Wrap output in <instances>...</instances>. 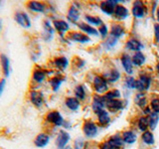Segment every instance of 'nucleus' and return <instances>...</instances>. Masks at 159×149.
Returning <instances> with one entry per match:
<instances>
[{
    "label": "nucleus",
    "mask_w": 159,
    "mask_h": 149,
    "mask_svg": "<svg viewBox=\"0 0 159 149\" xmlns=\"http://www.w3.org/2000/svg\"><path fill=\"white\" fill-rule=\"evenodd\" d=\"M152 83V77L150 74H148L146 73L140 74H139L138 79H136V86L135 88L139 93H144L147 89H149Z\"/></svg>",
    "instance_id": "1"
},
{
    "label": "nucleus",
    "mask_w": 159,
    "mask_h": 149,
    "mask_svg": "<svg viewBox=\"0 0 159 149\" xmlns=\"http://www.w3.org/2000/svg\"><path fill=\"white\" fill-rule=\"evenodd\" d=\"M83 132L84 134V136L88 138L96 137L98 133V124L94 121H93L92 119H87L83 123Z\"/></svg>",
    "instance_id": "2"
},
{
    "label": "nucleus",
    "mask_w": 159,
    "mask_h": 149,
    "mask_svg": "<svg viewBox=\"0 0 159 149\" xmlns=\"http://www.w3.org/2000/svg\"><path fill=\"white\" fill-rule=\"evenodd\" d=\"M93 84L97 93H104L108 92V82L103 76H96L93 78Z\"/></svg>",
    "instance_id": "3"
},
{
    "label": "nucleus",
    "mask_w": 159,
    "mask_h": 149,
    "mask_svg": "<svg viewBox=\"0 0 159 149\" xmlns=\"http://www.w3.org/2000/svg\"><path fill=\"white\" fill-rule=\"evenodd\" d=\"M146 5L143 1H140V0H137V1H134L132 4V9H131V13L133 15L134 18L136 19H140L143 18L146 15Z\"/></svg>",
    "instance_id": "4"
},
{
    "label": "nucleus",
    "mask_w": 159,
    "mask_h": 149,
    "mask_svg": "<svg viewBox=\"0 0 159 149\" xmlns=\"http://www.w3.org/2000/svg\"><path fill=\"white\" fill-rule=\"evenodd\" d=\"M46 120L50 123L54 124L55 126H62L65 122L62 114L58 111H52L48 112V114L46 115Z\"/></svg>",
    "instance_id": "5"
},
{
    "label": "nucleus",
    "mask_w": 159,
    "mask_h": 149,
    "mask_svg": "<svg viewBox=\"0 0 159 149\" xmlns=\"http://www.w3.org/2000/svg\"><path fill=\"white\" fill-rule=\"evenodd\" d=\"M107 107V101L104 99L103 96H94L93 102H92V108L94 111V113H98V111H102V109H106Z\"/></svg>",
    "instance_id": "6"
},
{
    "label": "nucleus",
    "mask_w": 159,
    "mask_h": 149,
    "mask_svg": "<svg viewBox=\"0 0 159 149\" xmlns=\"http://www.w3.org/2000/svg\"><path fill=\"white\" fill-rule=\"evenodd\" d=\"M97 116H98V125L102 127H107L111 122V115H109V112L107 111V109H102V111H98L97 113Z\"/></svg>",
    "instance_id": "7"
},
{
    "label": "nucleus",
    "mask_w": 159,
    "mask_h": 149,
    "mask_svg": "<svg viewBox=\"0 0 159 149\" xmlns=\"http://www.w3.org/2000/svg\"><path fill=\"white\" fill-rule=\"evenodd\" d=\"M30 101L35 106L40 108L44 104V94L39 91H31L29 94Z\"/></svg>",
    "instance_id": "8"
},
{
    "label": "nucleus",
    "mask_w": 159,
    "mask_h": 149,
    "mask_svg": "<svg viewBox=\"0 0 159 149\" xmlns=\"http://www.w3.org/2000/svg\"><path fill=\"white\" fill-rule=\"evenodd\" d=\"M120 62H121V65H122V68L123 70L125 71V73L128 74V76H130V74H133V64H132V59L131 57L129 56L127 54H123L121 58H120Z\"/></svg>",
    "instance_id": "9"
},
{
    "label": "nucleus",
    "mask_w": 159,
    "mask_h": 149,
    "mask_svg": "<svg viewBox=\"0 0 159 149\" xmlns=\"http://www.w3.org/2000/svg\"><path fill=\"white\" fill-rule=\"evenodd\" d=\"M117 5V1H112V0H107V1H102L99 4V8L102 11L107 15H113L114 10Z\"/></svg>",
    "instance_id": "10"
},
{
    "label": "nucleus",
    "mask_w": 159,
    "mask_h": 149,
    "mask_svg": "<svg viewBox=\"0 0 159 149\" xmlns=\"http://www.w3.org/2000/svg\"><path fill=\"white\" fill-rule=\"evenodd\" d=\"M70 140V134L65 130H60L57 136L56 145L58 149H65Z\"/></svg>",
    "instance_id": "11"
},
{
    "label": "nucleus",
    "mask_w": 159,
    "mask_h": 149,
    "mask_svg": "<svg viewBox=\"0 0 159 149\" xmlns=\"http://www.w3.org/2000/svg\"><path fill=\"white\" fill-rule=\"evenodd\" d=\"M125 48L129 51H134V52H141V50L144 48V45L139 41L138 39L135 38H130L126 41Z\"/></svg>",
    "instance_id": "12"
},
{
    "label": "nucleus",
    "mask_w": 159,
    "mask_h": 149,
    "mask_svg": "<svg viewBox=\"0 0 159 149\" xmlns=\"http://www.w3.org/2000/svg\"><path fill=\"white\" fill-rule=\"evenodd\" d=\"M14 18L20 26H22L24 28H29L31 26V20H30L29 16L25 12H22V11L16 12Z\"/></svg>",
    "instance_id": "13"
},
{
    "label": "nucleus",
    "mask_w": 159,
    "mask_h": 149,
    "mask_svg": "<svg viewBox=\"0 0 159 149\" xmlns=\"http://www.w3.org/2000/svg\"><path fill=\"white\" fill-rule=\"evenodd\" d=\"M68 38L71 40V41L82 43V44L89 43V41H91L89 36H88L87 34L81 33V32H71L68 35Z\"/></svg>",
    "instance_id": "14"
},
{
    "label": "nucleus",
    "mask_w": 159,
    "mask_h": 149,
    "mask_svg": "<svg viewBox=\"0 0 159 149\" xmlns=\"http://www.w3.org/2000/svg\"><path fill=\"white\" fill-rule=\"evenodd\" d=\"M129 16V11L128 9L123 6L121 4H117L116 10H114L113 13V17L116 20H119V21H122V20H125L127 17Z\"/></svg>",
    "instance_id": "15"
},
{
    "label": "nucleus",
    "mask_w": 159,
    "mask_h": 149,
    "mask_svg": "<svg viewBox=\"0 0 159 149\" xmlns=\"http://www.w3.org/2000/svg\"><path fill=\"white\" fill-rule=\"evenodd\" d=\"M125 106V104L120 99H112V101L107 102V108L109 112H117Z\"/></svg>",
    "instance_id": "16"
},
{
    "label": "nucleus",
    "mask_w": 159,
    "mask_h": 149,
    "mask_svg": "<svg viewBox=\"0 0 159 149\" xmlns=\"http://www.w3.org/2000/svg\"><path fill=\"white\" fill-rule=\"evenodd\" d=\"M109 34L111 36L114 37V38H121L124 34H125V29L122 26L121 24L119 23H112L111 29H109Z\"/></svg>",
    "instance_id": "17"
},
{
    "label": "nucleus",
    "mask_w": 159,
    "mask_h": 149,
    "mask_svg": "<svg viewBox=\"0 0 159 149\" xmlns=\"http://www.w3.org/2000/svg\"><path fill=\"white\" fill-rule=\"evenodd\" d=\"M107 143L111 146L112 149H121L124 146L122 137L121 135H118V134H114L111 137H109Z\"/></svg>",
    "instance_id": "18"
},
{
    "label": "nucleus",
    "mask_w": 159,
    "mask_h": 149,
    "mask_svg": "<svg viewBox=\"0 0 159 149\" xmlns=\"http://www.w3.org/2000/svg\"><path fill=\"white\" fill-rule=\"evenodd\" d=\"M54 36V29L49 20L44 21V31H43V39L45 41H51Z\"/></svg>",
    "instance_id": "19"
},
{
    "label": "nucleus",
    "mask_w": 159,
    "mask_h": 149,
    "mask_svg": "<svg viewBox=\"0 0 159 149\" xmlns=\"http://www.w3.org/2000/svg\"><path fill=\"white\" fill-rule=\"evenodd\" d=\"M78 27L81 29L83 32L87 33L88 36H98V30H97L96 28L91 26V25L88 23L81 22L78 24Z\"/></svg>",
    "instance_id": "20"
},
{
    "label": "nucleus",
    "mask_w": 159,
    "mask_h": 149,
    "mask_svg": "<svg viewBox=\"0 0 159 149\" xmlns=\"http://www.w3.org/2000/svg\"><path fill=\"white\" fill-rule=\"evenodd\" d=\"M67 17H68V20L70 22H72L74 24L78 23L79 19H80V10H79V8H77L76 6H75V4H73L72 6L70 7Z\"/></svg>",
    "instance_id": "21"
},
{
    "label": "nucleus",
    "mask_w": 159,
    "mask_h": 149,
    "mask_svg": "<svg viewBox=\"0 0 159 149\" xmlns=\"http://www.w3.org/2000/svg\"><path fill=\"white\" fill-rule=\"evenodd\" d=\"M49 141H50V136L48 135V134H46V133H40V134H38V135L36 136V138H35L34 144H35V146L42 148V147L46 146L47 144L49 143Z\"/></svg>",
    "instance_id": "22"
},
{
    "label": "nucleus",
    "mask_w": 159,
    "mask_h": 149,
    "mask_svg": "<svg viewBox=\"0 0 159 149\" xmlns=\"http://www.w3.org/2000/svg\"><path fill=\"white\" fill-rule=\"evenodd\" d=\"M65 104H66V106L72 111H77L80 108V106H81V102H80L79 99L77 97H67L66 101H65Z\"/></svg>",
    "instance_id": "23"
},
{
    "label": "nucleus",
    "mask_w": 159,
    "mask_h": 149,
    "mask_svg": "<svg viewBox=\"0 0 159 149\" xmlns=\"http://www.w3.org/2000/svg\"><path fill=\"white\" fill-rule=\"evenodd\" d=\"M27 7L31 10V11L38 12V13L45 12V10H46V5L38 1H29L27 4Z\"/></svg>",
    "instance_id": "24"
},
{
    "label": "nucleus",
    "mask_w": 159,
    "mask_h": 149,
    "mask_svg": "<svg viewBox=\"0 0 159 149\" xmlns=\"http://www.w3.org/2000/svg\"><path fill=\"white\" fill-rule=\"evenodd\" d=\"M121 137L124 143L126 144H133L135 143V141L137 140V136L136 134L134 133L132 130H125L121 133Z\"/></svg>",
    "instance_id": "25"
},
{
    "label": "nucleus",
    "mask_w": 159,
    "mask_h": 149,
    "mask_svg": "<svg viewBox=\"0 0 159 149\" xmlns=\"http://www.w3.org/2000/svg\"><path fill=\"white\" fill-rule=\"evenodd\" d=\"M46 74H47V72L45 71V70L40 69V68L35 69L33 72V81L36 82L37 84H41L44 82L45 78H46Z\"/></svg>",
    "instance_id": "26"
},
{
    "label": "nucleus",
    "mask_w": 159,
    "mask_h": 149,
    "mask_svg": "<svg viewBox=\"0 0 159 149\" xmlns=\"http://www.w3.org/2000/svg\"><path fill=\"white\" fill-rule=\"evenodd\" d=\"M132 64L133 66L135 67H141L142 65L145 63L146 61V57L142 52H136L134 53V55L132 56Z\"/></svg>",
    "instance_id": "27"
},
{
    "label": "nucleus",
    "mask_w": 159,
    "mask_h": 149,
    "mask_svg": "<svg viewBox=\"0 0 159 149\" xmlns=\"http://www.w3.org/2000/svg\"><path fill=\"white\" fill-rule=\"evenodd\" d=\"M103 77L106 78L107 81L109 83H116L120 79V73H119V71L116 69H111V71L107 72Z\"/></svg>",
    "instance_id": "28"
},
{
    "label": "nucleus",
    "mask_w": 159,
    "mask_h": 149,
    "mask_svg": "<svg viewBox=\"0 0 159 149\" xmlns=\"http://www.w3.org/2000/svg\"><path fill=\"white\" fill-rule=\"evenodd\" d=\"M54 27L55 29L57 30L58 32H60L61 34L67 32L68 30L70 29V25L68 22L64 21V20H55L54 21Z\"/></svg>",
    "instance_id": "29"
},
{
    "label": "nucleus",
    "mask_w": 159,
    "mask_h": 149,
    "mask_svg": "<svg viewBox=\"0 0 159 149\" xmlns=\"http://www.w3.org/2000/svg\"><path fill=\"white\" fill-rule=\"evenodd\" d=\"M54 65L55 67L58 68L59 70H61V71H64V70H66L68 65H69V61L66 57L64 56H61V57H57L56 59L54 60Z\"/></svg>",
    "instance_id": "30"
},
{
    "label": "nucleus",
    "mask_w": 159,
    "mask_h": 149,
    "mask_svg": "<svg viewBox=\"0 0 159 149\" xmlns=\"http://www.w3.org/2000/svg\"><path fill=\"white\" fill-rule=\"evenodd\" d=\"M84 20H86L87 23L91 25V26H92V25H93V26L101 27L102 25L103 24L102 19L101 17H98V16H93V15H86V16H84Z\"/></svg>",
    "instance_id": "31"
},
{
    "label": "nucleus",
    "mask_w": 159,
    "mask_h": 149,
    "mask_svg": "<svg viewBox=\"0 0 159 149\" xmlns=\"http://www.w3.org/2000/svg\"><path fill=\"white\" fill-rule=\"evenodd\" d=\"M141 139H142V141H143L144 144H146V145H149V146H151V145H153L154 143H155L154 134L151 131H149V130L142 132Z\"/></svg>",
    "instance_id": "32"
},
{
    "label": "nucleus",
    "mask_w": 159,
    "mask_h": 149,
    "mask_svg": "<svg viewBox=\"0 0 159 149\" xmlns=\"http://www.w3.org/2000/svg\"><path fill=\"white\" fill-rule=\"evenodd\" d=\"M75 97H77L79 101H84L87 97V91L83 84H79L75 88Z\"/></svg>",
    "instance_id": "33"
},
{
    "label": "nucleus",
    "mask_w": 159,
    "mask_h": 149,
    "mask_svg": "<svg viewBox=\"0 0 159 149\" xmlns=\"http://www.w3.org/2000/svg\"><path fill=\"white\" fill-rule=\"evenodd\" d=\"M121 97V93L117 88L108 91L107 93H104V96H103L104 99H106L107 102L112 101V99H119V97Z\"/></svg>",
    "instance_id": "34"
},
{
    "label": "nucleus",
    "mask_w": 159,
    "mask_h": 149,
    "mask_svg": "<svg viewBox=\"0 0 159 149\" xmlns=\"http://www.w3.org/2000/svg\"><path fill=\"white\" fill-rule=\"evenodd\" d=\"M0 60H1V64H2V69H3V73L5 74V77H8L10 74V61L7 56H5L4 54H2L0 56Z\"/></svg>",
    "instance_id": "35"
},
{
    "label": "nucleus",
    "mask_w": 159,
    "mask_h": 149,
    "mask_svg": "<svg viewBox=\"0 0 159 149\" xmlns=\"http://www.w3.org/2000/svg\"><path fill=\"white\" fill-rule=\"evenodd\" d=\"M64 78L61 77V76H56L52 78L51 79H50V84H51V87L53 88L54 92H57L58 89L60 88V87H61V84H63L64 82Z\"/></svg>",
    "instance_id": "36"
},
{
    "label": "nucleus",
    "mask_w": 159,
    "mask_h": 149,
    "mask_svg": "<svg viewBox=\"0 0 159 149\" xmlns=\"http://www.w3.org/2000/svg\"><path fill=\"white\" fill-rule=\"evenodd\" d=\"M147 117L149 120V128H150L151 130H154L159 122V114L155 112H151Z\"/></svg>",
    "instance_id": "37"
},
{
    "label": "nucleus",
    "mask_w": 159,
    "mask_h": 149,
    "mask_svg": "<svg viewBox=\"0 0 159 149\" xmlns=\"http://www.w3.org/2000/svg\"><path fill=\"white\" fill-rule=\"evenodd\" d=\"M137 126L139 128V130H141L142 132L147 131L149 127V120L147 116H141L138 118L137 121Z\"/></svg>",
    "instance_id": "38"
},
{
    "label": "nucleus",
    "mask_w": 159,
    "mask_h": 149,
    "mask_svg": "<svg viewBox=\"0 0 159 149\" xmlns=\"http://www.w3.org/2000/svg\"><path fill=\"white\" fill-rule=\"evenodd\" d=\"M116 44H117V39L109 35V36L106 39V41H104L103 46L106 50H112L116 46Z\"/></svg>",
    "instance_id": "39"
},
{
    "label": "nucleus",
    "mask_w": 159,
    "mask_h": 149,
    "mask_svg": "<svg viewBox=\"0 0 159 149\" xmlns=\"http://www.w3.org/2000/svg\"><path fill=\"white\" fill-rule=\"evenodd\" d=\"M135 102L137 103V106L140 108L145 109L147 107V99H146L145 96L143 94V93H139V94H136Z\"/></svg>",
    "instance_id": "40"
},
{
    "label": "nucleus",
    "mask_w": 159,
    "mask_h": 149,
    "mask_svg": "<svg viewBox=\"0 0 159 149\" xmlns=\"http://www.w3.org/2000/svg\"><path fill=\"white\" fill-rule=\"evenodd\" d=\"M124 86H125L126 89H133L135 88V86H136V79L132 78V77H127L125 79V81H124Z\"/></svg>",
    "instance_id": "41"
},
{
    "label": "nucleus",
    "mask_w": 159,
    "mask_h": 149,
    "mask_svg": "<svg viewBox=\"0 0 159 149\" xmlns=\"http://www.w3.org/2000/svg\"><path fill=\"white\" fill-rule=\"evenodd\" d=\"M150 108L152 112L159 114V97H153L150 102Z\"/></svg>",
    "instance_id": "42"
},
{
    "label": "nucleus",
    "mask_w": 159,
    "mask_h": 149,
    "mask_svg": "<svg viewBox=\"0 0 159 149\" xmlns=\"http://www.w3.org/2000/svg\"><path fill=\"white\" fill-rule=\"evenodd\" d=\"M108 27L106 24H102L101 27H98V34L101 35L102 39H106L108 37Z\"/></svg>",
    "instance_id": "43"
},
{
    "label": "nucleus",
    "mask_w": 159,
    "mask_h": 149,
    "mask_svg": "<svg viewBox=\"0 0 159 149\" xmlns=\"http://www.w3.org/2000/svg\"><path fill=\"white\" fill-rule=\"evenodd\" d=\"M86 146V143H84L83 138H77L74 142V148L75 149H84Z\"/></svg>",
    "instance_id": "44"
},
{
    "label": "nucleus",
    "mask_w": 159,
    "mask_h": 149,
    "mask_svg": "<svg viewBox=\"0 0 159 149\" xmlns=\"http://www.w3.org/2000/svg\"><path fill=\"white\" fill-rule=\"evenodd\" d=\"M73 64L76 67H78L79 69H81V68H83L84 66V60H82L81 58L77 57V58H75V60L73 61Z\"/></svg>",
    "instance_id": "45"
},
{
    "label": "nucleus",
    "mask_w": 159,
    "mask_h": 149,
    "mask_svg": "<svg viewBox=\"0 0 159 149\" xmlns=\"http://www.w3.org/2000/svg\"><path fill=\"white\" fill-rule=\"evenodd\" d=\"M154 39H155V42H159V24L156 23L154 24Z\"/></svg>",
    "instance_id": "46"
},
{
    "label": "nucleus",
    "mask_w": 159,
    "mask_h": 149,
    "mask_svg": "<svg viewBox=\"0 0 159 149\" xmlns=\"http://www.w3.org/2000/svg\"><path fill=\"white\" fill-rule=\"evenodd\" d=\"M99 149H112V148L107 143V141H106V142H103V143L101 144V146H99Z\"/></svg>",
    "instance_id": "47"
},
{
    "label": "nucleus",
    "mask_w": 159,
    "mask_h": 149,
    "mask_svg": "<svg viewBox=\"0 0 159 149\" xmlns=\"http://www.w3.org/2000/svg\"><path fill=\"white\" fill-rule=\"evenodd\" d=\"M5 84H6V81H5V79H1V81H0V94L3 93V89L5 88Z\"/></svg>",
    "instance_id": "48"
},
{
    "label": "nucleus",
    "mask_w": 159,
    "mask_h": 149,
    "mask_svg": "<svg viewBox=\"0 0 159 149\" xmlns=\"http://www.w3.org/2000/svg\"><path fill=\"white\" fill-rule=\"evenodd\" d=\"M63 126H64L65 128H70V127H71V123H70L69 121H67V120H65V122H64V124H63Z\"/></svg>",
    "instance_id": "49"
},
{
    "label": "nucleus",
    "mask_w": 159,
    "mask_h": 149,
    "mask_svg": "<svg viewBox=\"0 0 159 149\" xmlns=\"http://www.w3.org/2000/svg\"><path fill=\"white\" fill-rule=\"evenodd\" d=\"M156 19L158 21V24H159V7L157 8V13H156Z\"/></svg>",
    "instance_id": "50"
},
{
    "label": "nucleus",
    "mask_w": 159,
    "mask_h": 149,
    "mask_svg": "<svg viewBox=\"0 0 159 149\" xmlns=\"http://www.w3.org/2000/svg\"><path fill=\"white\" fill-rule=\"evenodd\" d=\"M156 5H157V3H156V2H154V8H155V7H156ZM152 14L154 15V9L152 10Z\"/></svg>",
    "instance_id": "51"
},
{
    "label": "nucleus",
    "mask_w": 159,
    "mask_h": 149,
    "mask_svg": "<svg viewBox=\"0 0 159 149\" xmlns=\"http://www.w3.org/2000/svg\"><path fill=\"white\" fill-rule=\"evenodd\" d=\"M156 70H157V73H158V74H159V63L157 64V66H156Z\"/></svg>",
    "instance_id": "52"
},
{
    "label": "nucleus",
    "mask_w": 159,
    "mask_h": 149,
    "mask_svg": "<svg viewBox=\"0 0 159 149\" xmlns=\"http://www.w3.org/2000/svg\"><path fill=\"white\" fill-rule=\"evenodd\" d=\"M65 149H72V147H70V146H67V147L65 148Z\"/></svg>",
    "instance_id": "53"
},
{
    "label": "nucleus",
    "mask_w": 159,
    "mask_h": 149,
    "mask_svg": "<svg viewBox=\"0 0 159 149\" xmlns=\"http://www.w3.org/2000/svg\"><path fill=\"white\" fill-rule=\"evenodd\" d=\"M0 31H1V20H0Z\"/></svg>",
    "instance_id": "54"
},
{
    "label": "nucleus",
    "mask_w": 159,
    "mask_h": 149,
    "mask_svg": "<svg viewBox=\"0 0 159 149\" xmlns=\"http://www.w3.org/2000/svg\"><path fill=\"white\" fill-rule=\"evenodd\" d=\"M158 48H159V42H158Z\"/></svg>",
    "instance_id": "55"
}]
</instances>
